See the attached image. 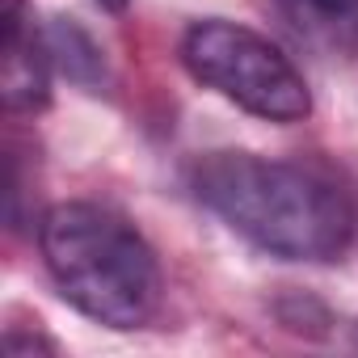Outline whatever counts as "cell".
<instances>
[{
    "label": "cell",
    "instance_id": "6da1fadb",
    "mask_svg": "<svg viewBox=\"0 0 358 358\" xmlns=\"http://www.w3.org/2000/svg\"><path fill=\"white\" fill-rule=\"evenodd\" d=\"M190 186L236 236L282 262H337L358 232L350 194L291 160L236 148L207 152L190 169Z\"/></svg>",
    "mask_w": 358,
    "mask_h": 358
},
{
    "label": "cell",
    "instance_id": "7a4b0ae2",
    "mask_svg": "<svg viewBox=\"0 0 358 358\" xmlns=\"http://www.w3.org/2000/svg\"><path fill=\"white\" fill-rule=\"evenodd\" d=\"M38 249L59 295L89 320L143 329L160 312V262L118 211L97 203H55L38 224Z\"/></svg>",
    "mask_w": 358,
    "mask_h": 358
},
{
    "label": "cell",
    "instance_id": "3957f363",
    "mask_svg": "<svg viewBox=\"0 0 358 358\" xmlns=\"http://www.w3.org/2000/svg\"><path fill=\"white\" fill-rule=\"evenodd\" d=\"M182 64L190 68L194 80H203L220 97L266 122L287 127L312 114L308 80L291 64V55L241 22H224V17L194 22L182 34Z\"/></svg>",
    "mask_w": 358,
    "mask_h": 358
},
{
    "label": "cell",
    "instance_id": "277c9868",
    "mask_svg": "<svg viewBox=\"0 0 358 358\" xmlns=\"http://www.w3.org/2000/svg\"><path fill=\"white\" fill-rule=\"evenodd\" d=\"M51 51L43 26H34V13L26 0L5 5V55H0V89L9 110H43L51 101Z\"/></svg>",
    "mask_w": 358,
    "mask_h": 358
},
{
    "label": "cell",
    "instance_id": "5b68a950",
    "mask_svg": "<svg viewBox=\"0 0 358 358\" xmlns=\"http://www.w3.org/2000/svg\"><path fill=\"white\" fill-rule=\"evenodd\" d=\"M47 34V51H51V64L72 80V85H85V89H97L106 80V59L97 51V43L72 22V17H55L51 26H43Z\"/></svg>",
    "mask_w": 358,
    "mask_h": 358
},
{
    "label": "cell",
    "instance_id": "8992f818",
    "mask_svg": "<svg viewBox=\"0 0 358 358\" xmlns=\"http://www.w3.org/2000/svg\"><path fill=\"white\" fill-rule=\"evenodd\" d=\"M5 350H9L13 358H22V354H34V350H43V354H55L59 345H55V341H47V337H22V333L13 329V333L5 337Z\"/></svg>",
    "mask_w": 358,
    "mask_h": 358
},
{
    "label": "cell",
    "instance_id": "52a82bcc",
    "mask_svg": "<svg viewBox=\"0 0 358 358\" xmlns=\"http://www.w3.org/2000/svg\"><path fill=\"white\" fill-rule=\"evenodd\" d=\"M303 5L320 17H354L358 13V0H303Z\"/></svg>",
    "mask_w": 358,
    "mask_h": 358
},
{
    "label": "cell",
    "instance_id": "ba28073f",
    "mask_svg": "<svg viewBox=\"0 0 358 358\" xmlns=\"http://www.w3.org/2000/svg\"><path fill=\"white\" fill-rule=\"evenodd\" d=\"M97 5L110 9V13H122V9H127V0H97Z\"/></svg>",
    "mask_w": 358,
    "mask_h": 358
},
{
    "label": "cell",
    "instance_id": "9c48e42d",
    "mask_svg": "<svg viewBox=\"0 0 358 358\" xmlns=\"http://www.w3.org/2000/svg\"><path fill=\"white\" fill-rule=\"evenodd\" d=\"M354 350H358V324H354Z\"/></svg>",
    "mask_w": 358,
    "mask_h": 358
}]
</instances>
